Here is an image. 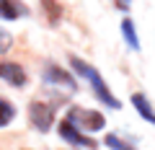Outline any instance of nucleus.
Returning <instances> with one entry per match:
<instances>
[{"mask_svg":"<svg viewBox=\"0 0 155 150\" xmlns=\"http://www.w3.org/2000/svg\"><path fill=\"white\" fill-rule=\"evenodd\" d=\"M72 70L78 72V75H83V78H88L91 80V88H93V93H96V98L101 101V104H106V106H111V109H119V101L111 96V91H109V85L104 83V78H101V72L96 70V67H91L88 62H83L80 57H72Z\"/></svg>","mask_w":155,"mask_h":150,"instance_id":"nucleus-1","label":"nucleus"},{"mask_svg":"<svg viewBox=\"0 0 155 150\" xmlns=\"http://www.w3.org/2000/svg\"><path fill=\"white\" fill-rule=\"evenodd\" d=\"M65 122H70L72 127L78 129V132H98V129H104L106 119L104 114H98V111L93 109H80V106H72L70 111H67V119Z\"/></svg>","mask_w":155,"mask_h":150,"instance_id":"nucleus-2","label":"nucleus"},{"mask_svg":"<svg viewBox=\"0 0 155 150\" xmlns=\"http://www.w3.org/2000/svg\"><path fill=\"white\" fill-rule=\"evenodd\" d=\"M28 117H31L34 127H36L39 132H47V129L52 127V122H54V106L44 104V101H34V104L28 106Z\"/></svg>","mask_w":155,"mask_h":150,"instance_id":"nucleus-3","label":"nucleus"},{"mask_svg":"<svg viewBox=\"0 0 155 150\" xmlns=\"http://www.w3.org/2000/svg\"><path fill=\"white\" fill-rule=\"evenodd\" d=\"M0 78L8 80L16 88H21V85H26V70L18 62H0Z\"/></svg>","mask_w":155,"mask_h":150,"instance_id":"nucleus-4","label":"nucleus"},{"mask_svg":"<svg viewBox=\"0 0 155 150\" xmlns=\"http://www.w3.org/2000/svg\"><path fill=\"white\" fill-rule=\"evenodd\" d=\"M60 135H62V140H67V142H75V145H80V148H96L93 140L85 137L83 132H78V129L72 127L70 122H60Z\"/></svg>","mask_w":155,"mask_h":150,"instance_id":"nucleus-5","label":"nucleus"},{"mask_svg":"<svg viewBox=\"0 0 155 150\" xmlns=\"http://www.w3.org/2000/svg\"><path fill=\"white\" fill-rule=\"evenodd\" d=\"M44 83H57V85H65V88H75V80H72V75H67L62 67H54V65H49V67H44Z\"/></svg>","mask_w":155,"mask_h":150,"instance_id":"nucleus-6","label":"nucleus"},{"mask_svg":"<svg viewBox=\"0 0 155 150\" xmlns=\"http://www.w3.org/2000/svg\"><path fill=\"white\" fill-rule=\"evenodd\" d=\"M26 5H21L18 0H0V18H8V21H13V18L18 16H26Z\"/></svg>","mask_w":155,"mask_h":150,"instance_id":"nucleus-7","label":"nucleus"},{"mask_svg":"<svg viewBox=\"0 0 155 150\" xmlns=\"http://www.w3.org/2000/svg\"><path fill=\"white\" fill-rule=\"evenodd\" d=\"M132 104H134V109L140 111V117L155 124V111H153V106H150L147 96H142V93H134V96H132Z\"/></svg>","mask_w":155,"mask_h":150,"instance_id":"nucleus-8","label":"nucleus"},{"mask_svg":"<svg viewBox=\"0 0 155 150\" xmlns=\"http://www.w3.org/2000/svg\"><path fill=\"white\" fill-rule=\"evenodd\" d=\"M122 34H124V39H127V44L132 47V49H140V39H137V34H134V26L132 21H122Z\"/></svg>","mask_w":155,"mask_h":150,"instance_id":"nucleus-9","label":"nucleus"},{"mask_svg":"<svg viewBox=\"0 0 155 150\" xmlns=\"http://www.w3.org/2000/svg\"><path fill=\"white\" fill-rule=\"evenodd\" d=\"M16 117V109H13V104H8L5 98H0V127H5L11 119Z\"/></svg>","mask_w":155,"mask_h":150,"instance_id":"nucleus-10","label":"nucleus"},{"mask_svg":"<svg viewBox=\"0 0 155 150\" xmlns=\"http://www.w3.org/2000/svg\"><path fill=\"white\" fill-rule=\"evenodd\" d=\"M106 145H109L111 150H134V148H129L122 137H116V135H106Z\"/></svg>","mask_w":155,"mask_h":150,"instance_id":"nucleus-11","label":"nucleus"},{"mask_svg":"<svg viewBox=\"0 0 155 150\" xmlns=\"http://www.w3.org/2000/svg\"><path fill=\"white\" fill-rule=\"evenodd\" d=\"M11 47H13V36L5 31V28H0V55H3V52H8Z\"/></svg>","mask_w":155,"mask_h":150,"instance_id":"nucleus-12","label":"nucleus"},{"mask_svg":"<svg viewBox=\"0 0 155 150\" xmlns=\"http://www.w3.org/2000/svg\"><path fill=\"white\" fill-rule=\"evenodd\" d=\"M119 5H122V8H129V0H119Z\"/></svg>","mask_w":155,"mask_h":150,"instance_id":"nucleus-13","label":"nucleus"}]
</instances>
